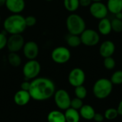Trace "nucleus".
Returning a JSON list of instances; mask_svg holds the SVG:
<instances>
[{
  "mask_svg": "<svg viewBox=\"0 0 122 122\" xmlns=\"http://www.w3.org/2000/svg\"><path fill=\"white\" fill-rule=\"evenodd\" d=\"M55 92L56 87L53 81L44 77L33 79L29 90L31 99L36 101L47 100L54 96Z\"/></svg>",
  "mask_w": 122,
  "mask_h": 122,
  "instance_id": "1",
  "label": "nucleus"
},
{
  "mask_svg": "<svg viewBox=\"0 0 122 122\" xmlns=\"http://www.w3.org/2000/svg\"><path fill=\"white\" fill-rule=\"evenodd\" d=\"M6 32L10 34H20L27 27L25 23V17L20 14H12L7 16L3 23Z\"/></svg>",
  "mask_w": 122,
  "mask_h": 122,
  "instance_id": "2",
  "label": "nucleus"
},
{
  "mask_svg": "<svg viewBox=\"0 0 122 122\" xmlns=\"http://www.w3.org/2000/svg\"><path fill=\"white\" fill-rule=\"evenodd\" d=\"M66 26L70 34L80 35L86 29V22L80 15L72 13L66 18Z\"/></svg>",
  "mask_w": 122,
  "mask_h": 122,
  "instance_id": "3",
  "label": "nucleus"
},
{
  "mask_svg": "<svg viewBox=\"0 0 122 122\" xmlns=\"http://www.w3.org/2000/svg\"><path fill=\"white\" fill-rule=\"evenodd\" d=\"M113 90V84L110 79L101 78L98 79L93 86V94L99 99L107 98Z\"/></svg>",
  "mask_w": 122,
  "mask_h": 122,
  "instance_id": "4",
  "label": "nucleus"
},
{
  "mask_svg": "<svg viewBox=\"0 0 122 122\" xmlns=\"http://www.w3.org/2000/svg\"><path fill=\"white\" fill-rule=\"evenodd\" d=\"M81 44L86 46H94L99 43L100 34L92 29H86L80 35Z\"/></svg>",
  "mask_w": 122,
  "mask_h": 122,
  "instance_id": "5",
  "label": "nucleus"
},
{
  "mask_svg": "<svg viewBox=\"0 0 122 122\" xmlns=\"http://www.w3.org/2000/svg\"><path fill=\"white\" fill-rule=\"evenodd\" d=\"M41 71V65L36 59L29 60L23 67V74L27 80L34 79Z\"/></svg>",
  "mask_w": 122,
  "mask_h": 122,
  "instance_id": "6",
  "label": "nucleus"
},
{
  "mask_svg": "<svg viewBox=\"0 0 122 122\" xmlns=\"http://www.w3.org/2000/svg\"><path fill=\"white\" fill-rule=\"evenodd\" d=\"M71 51L65 46H57L53 49L51 57L53 61L59 64H63L68 62L71 59Z\"/></svg>",
  "mask_w": 122,
  "mask_h": 122,
  "instance_id": "7",
  "label": "nucleus"
},
{
  "mask_svg": "<svg viewBox=\"0 0 122 122\" xmlns=\"http://www.w3.org/2000/svg\"><path fill=\"white\" fill-rule=\"evenodd\" d=\"M54 102L61 110H66L70 107L71 98L69 93L64 89H59L54 94Z\"/></svg>",
  "mask_w": 122,
  "mask_h": 122,
  "instance_id": "8",
  "label": "nucleus"
},
{
  "mask_svg": "<svg viewBox=\"0 0 122 122\" xmlns=\"http://www.w3.org/2000/svg\"><path fill=\"white\" fill-rule=\"evenodd\" d=\"M89 12L94 18L100 20L107 17L109 11L107 5L102 1H95L89 6Z\"/></svg>",
  "mask_w": 122,
  "mask_h": 122,
  "instance_id": "9",
  "label": "nucleus"
},
{
  "mask_svg": "<svg viewBox=\"0 0 122 122\" xmlns=\"http://www.w3.org/2000/svg\"><path fill=\"white\" fill-rule=\"evenodd\" d=\"M24 38L20 34H11L7 39L6 47L10 52H18L24 45Z\"/></svg>",
  "mask_w": 122,
  "mask_h": 122,
  "instance_id": "10",
  "label": "nucleus"
},
{
  "mask_svg": "<svg viewBox=\"0 0 122 122\" xmlns=\"http://www.w3.org/2000/svg\"><path fill=\"white\" fill-rule=\"evenodd\" d=\"M86 79V75L83 69L81 68H74L69 74L68 81L70 85L74 87L81 86Z\"/></svg>",
  "mask_w": 122,
  "mask_h": 122,
  "instance_id": "11",
  "label": "nucleus"
},
{
  "mask_svg": "<svg viewBox=\"0 0 122 122\" xmlns=\"http://www.w3.org/2000/svg\"><path fill=\"white\" fill-rule=\"evenodd\" d=\"M22 49L24 56L29 60L36 59V58L39 55V48L38 44L35 41H29L26 42Z\"/></svg>",
  "mask_w": 122,
  "mask_h": 122,
  "instance_id": "12",
  "label": "nucleus"
},
{
  "mask_svg": "<svg viewBox=\"0 0 122 122\" xmlns=\"http://www.w3.org/2000/svg\"><path fill=\"white\" fill-rule=\"evenodd\" d=\"M116 50L115 44L110 40L103 41L99 46V54L104 59L107 57L112 56Z\"/></svg>",
  "mask_w": 122,
  "mask_h": 122,
  "instance_id": "13",
  "label": "nucleus"
},
{
  "mask_svg": "<svg viewBox=\"0 0 122 122\" xmlns=\"http://www.w3.org/2000/svg\"><path fill=\"white\" fill-rule=\"evenodd\" d=\"M6 9L12 14H20L25 8L24 0H6Z\"/></svg>",
  "mask_w": 122,
  "mask_h": 122,
  "instance_id": "14",
  "label": "nucleus"
},
{
  "mask_svg": "<svg viewBox=\"0 0 122 122\" xmlns=\"http://www.w3.org/2000/svg\"><path fill=\"white\" fill-rule=\"evenodd\" d=\"M31 99L30 94L29 92L27 91H24V90H19L18 91L14 97V101L15 102V104L18 106H25L26 105L30 99Z\"/></svg>",
  "mask_w": 122,
  "mask_h": 122,
  "instance_id": "15",
  "label": "nucleus"
},
{
  "mask_svg": "<svg viewBox=\"0 0 122 122\" xmlns=\"http://www.w3.org/2000/svg\"><path fill=\"white\" fill-rule=\"evenodd\" d=\"M97 28H98V32L99 33V34H102L104 36L109 35L112 31L111 20L107 17L102 19H100L98 24Z\"/></svg>",
  "mask_w": 122,
  "mask_h": 122,
  "instance_id": "16",
  "label": "nucleus"
},
{
  "mask_svg": "<svg viewBox=\"0 0 122 122\" xmlns=\"http://www.w3.org/2000/svg\"><path fill=\"white\" fill-rule=\"evenodd\" d=\"M79 114L81 117L86 120H92L94 119V117L96 114L94 109L89 104L83 105L82 107L79 109Z\"/></svg>",
  "mask_w": 122,
  "mask_h": 122,
  "instance_id": "17",
  "label": "nucleus"
},
{
  "mask_svg": "<svg viewBox=\"0 0 122 122\" xmlns=\"http://www.w3.org/2000/svg\"><path fill=\"white\" fill-rule=\"evenodd\" d=\"M107 6L109 12L117 14L122 11V0H108Z\"/></svg>",
  "mask_w": 122,
  "mask_h": 122,
  "instance_id": "18",
  "label": "nucleus"
},
{
  "mask_svg": "<svg viewBox=\"0 0 122 122\" xmlns=\"http://www.w3.org/2000/svg\"><path fill=\"white\" fill-rule=\"evenodd\" d=\"M64 116L66 122H79L81 118L79 112L71 107L65 110Z\"/></svg>",
  "mask_w": 122,
  "mask_h": 122,
  "instance_id": "19",
  "label": "nucleus"
},
{
  "mask_svg": "<svg viewBox=\"0 0 122 122\" xmlns=\"http://www.w3.org/2000/svg\"><path fill=\"white\" fill-rule=\"evenodd\" d=\"M47 121L48 122H66L64 113L58 110L50 112L47 116Z\"/></svg>",
  "mask_w": 122,
  "mask_h": 122,
  "instance_id": "20",
  "label": "nucleus"
},
{
  "mask_svg": "<svg viewBox=\"0 0 122 122\" xmlns=\"http://www.w3.org/2000/svg\"><path fill=\"white\" fill-rule=\"evenodd\" d=\"M66 44L72 48H76L80 46L81 44V38L79 35H74V34H70L67 36L66 39Z\"/></svg>",
  "mask_w": 122,
  "mask_h": 122,
  "instance_id": "21",
  "label": "nucleus"
},
{
  "mask_svg": "<svg viewBox=\"0 0 122 122\" xmlns=\"http://www.w3.org/2000/svg\"><path fill=\"white\" fill-rule=\"evenodd\" d=\"M8 61L14 67H18L21 64V59L17 52H10L8 55Z\"/></svg>",
  "mask_w": 122,
  "mask_h": 122,
  "instance_id": "22",
  "label": "nucleus"
},
{
  "mask_svg": "<svg viewBox=\"0 0 122 122\" xmlns=\"http://www.w3.org/2000/svg\"><path fill=\"white\" fill-rule=\"evenodd\" d=\"M64 6L68 11L74 12L80 6L79 0H64Z\"/></svg>",
  "mask_w": 122,
  "mask_h": 122,
  "instance_id": "23",
  "label": "nucleus"
},
{
  "mask_svg": "<svg viewBox=\"0 0 122 122\" xmlns=\"http://www.w3.org/2000/svg\"><path fill=\"white\" fill-rule=\"evenodd\" d=\"M110 81L113 85H120L122 84V70H117L113 73L111 76Z\"/></svg>",
  "mask_w": 122,
  "mask_h": 122,
  "instance_id": "24",
  "label": "nucleus"
},
{
  "mask_svg": "<svg viewBox=\"0 0 122 122\" xmlns=\"http://www.w3.org/2000/svg\"><path fill=\"white\" fill-rule=\"evenodd\" d=\"M74 94H75L76 97L83 100L84 99L86 98V97L87 95V90H86V87L84 86L83 85L75 87Z\"/></svg>",
  "mask_w": 122,
  "mask_h": 122,
  "instance_id": "25",
  "label": "nucleus"
},
{
  "mask_svg": "<svg viewBox=\"0 0 122 122\" xmlns=\"http://www.w3.org/2000/svg\"><path fill=\"white\" fill-rule=\"evenodd\" d=\"M112 29L114 32L120 33L122 31V19L114 18L111 21Z\"/></svg>",
  "mask_w": 122,
  "mask_h": 122,
  "instance_id": "26",
  "label": "nucleus"
},
{
  "mask_svg": "<svg viewBox=\"0 0 122 122\" xmlns=\"http://www.w3.org/2000/svg\"><path fill=\"white\" fill-rule=\"evenodd\" d=\"M119 114L117 109L114 108H109L107 109L104 112V118L108 120H113L115 119L118 117Z\"/></svg>",
  "mask_w": 122,
  "mask_h": 122,
  "instance_id": "27",
  "label": "nucleus"
},
{
  "mask_svg": "<svg viewBox=\"0 0 122 122\" xmlns=\"http://www.w3.org/2000/svg\"><path fill=\"white\" fill-rule=\"evenodd\" d=\"M104 66L108 70H112L116 66V61L112 56L104 59Z\"/></svg>",
  "mask_w": 122,
  "mask_h": 122,
  "instance_id": "28",
  "label": "nucleus"
},
{
  "mask_svg": "<svg viewBox=\"0 0 122 122\" xmlns=\"http://www.w3.org/2000/svg\"><path fill=\"white\" fill-rule=\"evenodd\" d=\"M83 105H84V104H83L82 99H80L77 97L71 100V104H70L71 108H73L76 110H79L82 107Z\"/></svg>",
  "mask_w": 122,
  "mask_h": 122,
  "instance_id": "29",
  "label": "nucleus"
},
{
  "mask_svg": "<svg viewBox=\"0 0 122 122\" xmlns=\"http://www.w3.org/2000/svg\"><path fill=\"white\" fill-rule=\"evenodd\" d=\"M25 23H26V26H29V27L33 26L36 24V19L34 16H32V15L27 16L26 17H25Z\"/></svg>",
  "mask_w": 122,
  "mask_h": 122,
  "instance_id": "30",
  "label": "nucleus"
},
{
  "mask_svg": "<svg viewBox=\"0 0 122 122\" xmlns=\"http://www.w3.org/2000/svg\"><path fill=\"white\" fill-rule=\"evenodd\" d=\"M7 36L4 33H0V50L4 49L7 44Z\"/></svg>",
  "mask_w": 122,
  "mask_h": 122,
  "instance_id": "31",
  "label": "nucleus"
},
{
  "mask_svg": "<svg viewBox=\"0 0 122 122\" xmlns=\"http://www.w3.org/2000/svg\"><path fill=\"white\" fill-rule=\"evenodd\" d=\"M30 85H31V82L29 81H24L21 84V90H24V91H27L29 92V89H30Z\"/></svg>",
  "mask_w": 122,
  "mask_h": 122,
  "instance_id": "32",
  "label": "nucleus"
},
{
  "mask_svg": "<svg viewBox=\"0 0 122 122\" xmlns=\"http://www.w3.org/2000/svg\"><path fill=\"white\" fill-rule=\"evenodd\" d=\"M92 2V0H79V5L83 7H89Z\"/></svg>",
  "mask_w": 122,
  "mask_h": 122,
  "instance_id": "33",
  "label": "nucleus"
},
{
  "mask_svg": "<svg viewBox=\"0 0 122 122\" xmlns=\"http://www.w3.org/2000/svg\"><path fill=\"white\" fill-rule=\"evenodd\" d=\"M93 119L96 122H102L104 119V116L103 114H102L96 113Z\"/></svg>",
  "mask_w": 122,
  "mask_h": 122,
  "instance_id": "34",
  "label": "nucleus"
},
{
  "mask_svg": "<svg viewBox=\"0 0 122 122\" xmlns=\"http://www.w3.org/2000/svg\"><path fill=\"white\" fill-rule=\"evenodd\" d=\"M117 112H118V114L119 115H121L122 116V100L119 102V105H118V107H117Z\"/></svg>",
  "mask_w": 122,
  "mask_h": 122,
  "instance_id": "35",
  "label": "nucleus"
},
{
  "mask_svg": "<svg viewBox=\"0 0 122 122\" xmlns=\"http://www.w3.org/2000/svg\"><path fill=\"white\" fill-rule=\"evenodd\" d=\"M115 15H116V18H118V19H122V12L118 13V14H115Z\"/></svg>",
  "mask_w": 122,
  "mask_h": 122,
  "instance_id": "36",
  "label": "nucleus"
},
{
  "mask_svg": "<svg viewBox=\"0 0 122 122\" xmlns=\"http://www.w3.org/2000/svg\"><path fill=\"white\" fill-rule=\"evenodd\" d=\"M5 3H6V0H0V7L4 6Z\"/></svg>",
  "mask_w": 122,
  "mask_h": 122,
  "instance_id": "37",
  "label": "nucleus"
},
{
  "mask_svg": "<svg viewBox=\"0 0 122 122\" xmlns=\"http://www.w3.org/2000/svg\"><path fill=\"white\" fill-rule=\"evenodd\" d=\"M93 2H95V1H102V0H92Z\"/></svg>",
  "mask_w": 122,
  "mask_h": 122,
  "instance_id": "38",
  "label": "nucleus"
},
{
  "mask_svg": "<svg viewBox=\"0 0 122 122\" xmlns=\"http://www.w3.org/2000/svg\"><path fill=\"white\" fill-rule=\"evenodd\" d=\"M46 1H53V0H46Z\"/></svg>",
  "mask_w": 122,
  "mask_h": 122,
  "instance_id": "39",
  "label": "nucleus"
},
{
  "mask_svg": "<svg viewBox=\"0 0 122 122\" xmlns=\"http://www.w3.org/2000/svg\"><path fill=\"white\" fill-rule=\"evenodd\" d=\"M0 22H1V16H0Z\"/></svg>",
  "mask_w": 122,
  "mask_h": 122,
  "instance_id": "40",
  "label": "nucleus"
}]
</instances>
